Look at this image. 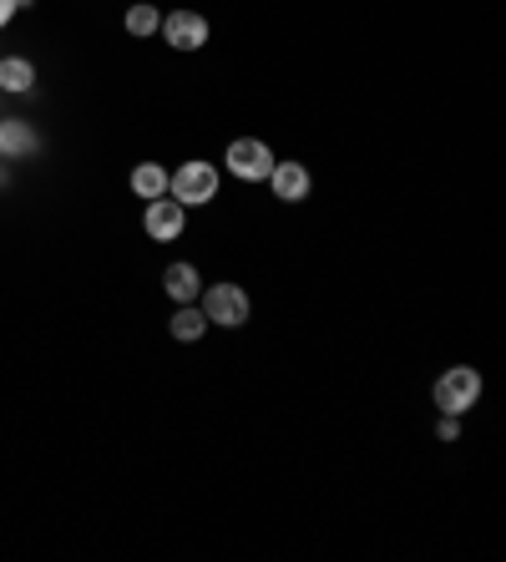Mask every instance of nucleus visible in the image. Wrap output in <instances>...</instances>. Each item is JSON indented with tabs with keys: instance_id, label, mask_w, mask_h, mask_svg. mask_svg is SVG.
<instances>
[{
	"instance_id": "obj_1",
	"label": "nucleus",
	"mask_w": 506,
	"mask_h": 562,
	"mask_svg": "<svg viewBox=\"0 0 506 562\" xmlns=\"http://www.w3.org/2000/svg\"><path fill=\"white\" fill-rule=\"evenodd\" d=\"M431 400H435V411L441 415H466L481 400V375L471 371V365H451V371L435 380Z\"/></svg>"
},
{
	"instance_id": "obj_2",
	"label": "nucleus",
	"mask_w": 506,
	"mask_h": 562,
	"mask_svg": "<svg viewBox=\"0 0 506 562\" xmlns=\"http://www.w3.org/2000/svg\"><path fill=\"white\" fill-rule=\"evenodd\" d=\"M168 192H173L183 208H202V203H213V192H218V167L213 163H183L177 173H168Z\"/></svg>"
},
{
	"instance_id": "obj_3",
	"label": "nucleus",
	"mask_w": 506,
	"mask_h": 562,
	"mask_svg": "<svg viewBox=\"0 0 506 562\" xmlns=\"http://www.w3.org/2000/svg\"><path fill=\"white\" fill-rule=\"evenodd\" d=\"M229 167H233V178L263 183L269 173H274V152L263 148L259 137H233L229 142Z\"/></svg>"
},
{
	"instance_id": "obj_4",
	"label": "nucleus",
	"mask_w": 506,
	"mask_h": 562,
	"mask_svg": "<svg viewBox=\"0 0 506 562\" xmlns=\"http://www.w3.org/2000/svg\"><path fill=\"white\" fill-rule=\"evenodd\" d=\"M202 314H208V325L238 329V325H248V295L238 284H213L208 299H202Z\"/></svg>"
},
{
	"instance_id": "obj_5",
	"label": "nucleus",
	"mask_w": 506,
	"mask_h": 562,
	"mask_svg": "<svg viewBox=\"0 0 506 562\" xmlns=\"http://www.w3.org/2000/svg\"><path fill=\"white\" fill-rule=\"evenodd\" d=\"M162 36H168V46H177V51H202V46H208V21L193 11H173L162 21Z\"/></svg>"
},
{
	"instance_id": "obj_6",
	"label": "nucleus",
	"mask_w": 506,
	"mask_h": 562,
	"mask_svg": "<svg viewBox=\"0 0 506 562\" xmlns=\"http://www.w3.org/2000/svg\"><path fill=\"white\" fill-rule=\"evenodd\" d=\"M143 228L158 238V243L177 238V234H183V203H177V198H152L147 213H143Z\"/></svg>"
},
{
	"instance_id": "obj_7",
	"label": "nucleus",
	"mask_w": 506,
	"mask_h": 562,
	"mask_svg": "<svg viewBox=\"0 0 506 562\" xmlns=\"http://www.w3.org/2000/svg\"><path fill=\"white\" fill-rule=\"evenodd\" d=\"M269 183H274V192L284 198V203H299V198H309V173H304V163H274Z\"/></svg>"
},
{
	"instance_id": "obj_8",
	"label": "nucleus",
	"mask_w": 506,
	"mask_h": 562,
	"mask_svg": "<svg viewBox=\"0 0 506 562\" xmlns=\"http://www.w3.org/2000/svg\"><path fill=\"white\" fill-rule=\"evenodd\" d=\"M162 284H168V295H173L177 304H193L198 289H202V279H198V268L193 264H173L168 274H162Z\"/></svg>"
},
{
	"instance_id": "obj_9",
	"label": "nucleus",
	"mask_w": 506,
	"mask_h": 562,
	"mask_svg": "<svg viewBox=\"0 0 506 562\" xmlns=\"http://www.w3.org/2000/svg\"><path fill=\"white\" fill-rule=\"evenodd\" d=\"M132 192H137L143 203H152V198L168 192V173H162L158 163H137V173H132Z\"/></svg>"
},
{
	"instance_id": "obj_10",
	"label": "nucleus",
	"mask_w": 506,
	"mask_h": 562,
	"mask_svg": "<svg viewBox=\"0 0 506 562\" xmlns=\"http://www.w3.org/2000/svg\"><path fill=\"white\" fill-rule=\"evenodd\" d=\"M36 148V133H30L26 122H0V152H5V158H26V152Z\"/></svg>"
},
{
	"instance_id": "obj_11",
	"label": "nucleus",
	"mask_w": 506,
	"mask_h": 562,
	"mask_svg": "<svg viewBox=\"0 0 506 562\" xmlns=\"http://www.w3.org/2000/svg\"><path fill=\"white\" fill-rule=\"evenodd\" d=\"M30 82H36V66H30L26 57H5V61H0V87H5V91H30Z\"/></svg>"
},
{
	"instance_id": "obj_12",
	"label": "nucleus",
	"mask_w": 506,
	"mask_h": 562,
	"mask_svg": "<svg viewBox=\"0 0 506 562\" xmlns=\"http://www.w3.org/2000/svg\"><path fill=\"white\" fill-rule=\"evenodd\" d=\"M202 329H208V314L193 310V304H183V310L173 314V340H198Z\"/></svg>"
},
{
	"instance_id": "obj_13",
	"label": "nucleus",
	"mask_w": 506,
	"mask_h": 562,
	"mask_svg": "<svg viewBox=\"0 0 506 562\" xmlns=\"http://www.w3.org/2000/svg\"><path fill=\"white\" fill-rule=\"evenodd\" d=\"M127 30H132V36H152V30H162V15L152 11V5H132V11H127Z\"/></svg>"
},
{
	"instance_id": "obj_14",
	"label": "nucleus",
	"mask_w": 506,
	"mask_h": 562,
	"mask_svg": "<svg viewBox=\"0 0 506 562\" xmlns=\"http://www.w3.org/2000/svg\"><path fill=\"white\" fill-rule=\"evenodd\" d=\"M441 436H446V441H456V436H461V426H456V415H446V421H441Z\"/></svg>"
},
{
	"instance_id": "obj_15",
	"label": "nucleus",
	"mask_w": 506,
	"mask_h": 562,
	"mask_svg": "<svg viewBox=\"0 0 506 562\" xmlns=\"http://www.w3.org/2000/svg\"><path fill=\"white\" fill-rule=\"evenodd\" d=\"M15 5H21V0H0V26H5V21L15 15Z\"/></svg>"
}]
</instances>
